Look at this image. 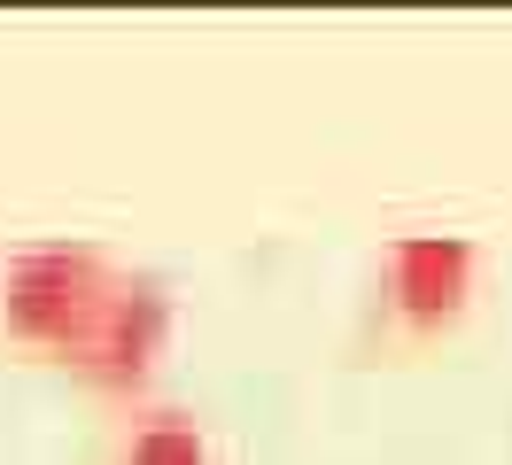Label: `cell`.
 Segmentation results:
<instances>
[{
    "label": "cell",
    "instance_id": "cell-3",
    "mask_svg": "<svg viewBox=\"0 0 512 465\" xmlns=\"http://www.w3.org/2000/svg\"><path fill=\"white\" fill-rule=\"evenodd\" d=\"M474 272H481V248L466 233H404V241H388V295L419 326H435V318H450L466 303Z\"/></svg>",
    "mask_w": 512,
    "mask_h": 465
},
{
    "label": "cell",
    "instance_id": "cell-2",
    "mask_svg": "<svg viewBox=\"0 0 512 465\" xmlns=\"http://www.w3.org/2000/svg\"><path fill=\"white\" fill-rule=\"evenodd\" d=\"M171 326H179V295H171V279L117 272L109 303L94 310V326H86L78 349H70V365L86 372V380H101V388H140V380L156 372Z\"/></svg>",
    "mask_w": 512,
    "mask_h": 465
},
{
    "label": "cell",
    "instance_id": "cell-1",
    "mask_svg": "<svg viewBox=\"0 0 512 465\" xmlns=\"http://www.w3.org/2000/svg\"><path fill=\"white\" fill-rule=\"evenodd\" d=\"M117 287V264L86 241H39L24 248L8 272H0V318L8 334L39 341V349H78V334L94 326V310L109 303Z\"/></svg>",
    "mask_w": 512,
    "mask_h": 465
},
{
    "label": "cell",
    "instance_id": "cell-4",
    "mask_svg": "<svg viewBox=\"0 0 512 465\" xmlns=\"http://www.w3.org/2000/svg\"><path fill=\"white\" fill-rule=\"evenodd\" d=\"M117 465H210V434L194 427L187 411H148V419L125 434Z\"/></svg>",
    "mask_w": 512,
    "mask_h": 465
}]
</instances>
